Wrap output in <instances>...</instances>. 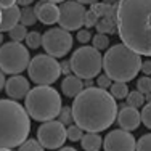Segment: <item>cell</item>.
<instances>
[{
    "mask_svg": "<svg viewBox=\"0 0 151 151\" xmlns=\"http://www.w3.org/2000/svg\"><path fill=\"white\" fill-rule=\"evenodd\" d=\"M116 24L125 45L151 56V0H119Z\"/></svg>",
    "mask_w": 151,
    "mask_h": 151,
    "instance_id": "6da1fadb",
    "label": "cell"
},
{
    "mask_svg": "<svg viewBox=\"0 0 151 151\" xmlns=\"http://www.w3.org/2000/svg\"><path fill=\"white\" fill-rule=\"evenodd\" d=\"M101 87H85L73 103L74 122L85 132H103L117 119V103Z\"/></svg>",
    "mask_w": 151,
    "mask_h": 151,
    "instance_id": "7a4b0ae2",
    "label": "cell"
},
{
    "mask_svg": "<svg viewBox=\"0 0 151 151\" xmlns=\"http://www.w3.org/2000/svg\"><path fill=\"white\" fill-rule=\"evenodd\" d=\"M12 100L0 101V148L3 151L19 148L31 132L29 111Z\"/></svg>",
    "mask_w": 151,
    "mask_h": 151,
    "instance_id": "3957f363",
    "label": "cell"
},
{
    "mask_svg": "<svg viewBox=\"0 0 151 151\" xmlns=\"http://www.w3.org/2000/svg\"><path fill=\"white\" fill-rule=\"evenodd\" d=\"M140 53L124 42L113 45L103 56V69L113 81L130 82L140 73L143 61Z\"/></svg>",
    "mask_w": 151,
    "mask_h": 151,
    "instance_id": "277c9868",
    "label": "cell"
},
{
    "mask_svg": "<svg viewBox=\"0 0 151 151\" xmlns=\"http://www.w3.org/2000/svg\"><path fill=\"white\" fill-rule=\"evenodd\" d=\"M61 96L50 85H37L31 88L26 96V109L31 117L39 122L52 121L60 116L61 111Z\"/></svg>",
    "mask_w": 151,
    "mask_h": 151,
    "instance_id": "5b68a950",
    "label": "cell"
},
{
    "mask_svg": "<svg viewBox=\"0 0 151 151\" xmlns=\"http://www.w3.org/2000/svg\"><path fill=\"white\" fill-rule=\"evenodd\" d=\"M71 68L76 76L82 79H93L100 74L103 68V58L95 47H81L71 56Z\"/></svg>",
    "mask_w": 151,
    "mask_h": 151,
    "instance_id": "8992f818",
    "label": "cell"
},
{
    "mask_svg": "<svg viewBox=\"0 0 151 151\" xmlns=\"http://www.w3.org/2000/svg\"><path fill=\"white\" fill-rule=\"evenodd\" d=\"M31 58H29V50L21 42L10 40L2 45L0 50V66L5 74H21L26 68H29Z\"/></svg>",
    "mask_w": 151,
    "mask_h": 151,
    "instance_id": "52a82bcc",
    "label": "cell"
},
{
    "mask_svg": "<svg viewBox=\"0 0 151 151\" xmlns=\"http://www.w3.org/2000/svg\"><path fill=\"white\" fill-rule=\"evenodd\" d=\"M27 73L32 82L37 85H52L61 74V63L52 55H35L31 60Z\"/></svg>",
    "mask_w": 151,
    "mask_h": 151,
    "instance_id": "ba28073f",
    "label": "cell"
},
{
    "mask_svg": "<svg viewBox=\"0 0 151 151\" xmlns=\"http://www.w3.org/2000/svg\"><path fill=\"white\" fill-rule=\"evenodd\" d=\"M42 47L48 55L55 56V58H63L73 48V35L69 34L68 29H64L61 26L50 27L44 34Z\"/></svg>",
    "mask_w": 151,
    "mask_h": 151,
    "instance_id": "9c48e42d",
    "label": "cell"
},
{
    "mask_svg": "<svg viewBox=\"0 0 151 151\" xmlns=\"http://www.w3.org/2000/svg\"><path fill=\"white\" fill-rule=\"evenodd\" d=\"M37 138L45 150L61 148L68 138V129L61 121H45L37 130Z\"/></svg>",
    "mask_w": 151,
    "mask_h": 151,
    "instance_id": "30bf717a",
    "label": "cell"
},
{
    "mask_svg": "<svg viewBox=\"0 0 151 151\" xmlns=\"http://www.w3.org/2000/svg\"><path fill=\"white\" fill-rule=\"evenodd\" d=\"M85 10L84 3L79 0H64L60 6V26L68 31H79L85 23Z\"/></svg>",
    "mask_w": 151,
    "mask_h": 151,
    "instance_id": "8fae6325",
    "label": "cell"
},
{
    "mask_svg": "<svg viewBox=\"0 0 151 151\" xmlns=\"http://www.w3.org/2000/svg\"><path fill=\"white\" fill-rule=\"evenodd\" d=\"M103 148L108 151H130L137 150V140L134 138V135L130 134V130L125 129H117V130L109 132L105 137V143Z\"/></svg>",
    "mask_w": 151,
    "mask_h": 151,
    "instance_id": "7c38bea8",
    "label": "cell"
},
{
    "mask_svg": "<svg viewBox=\"0 0 151 151\" xmlns=\"http://www.w3.org/2000/svg\"><path fill=\"white\" fill-rule=\"evenodd\" d=\"M5 92L10 98L13 100H23L27 96V93L31 92V87H29V81L23 76H18V74H13L12 77L6 81V85H5Z\"/></svg>",
    "mask_w": 151,
    "mask_h": 151,
    "instance_id": "4fadbf2b",
    "label": "cell"
},
{
    "mask_svg": "<svg viewBox=\"0 0 151 151\" xmlns=\"http://www.w3.org/2000/svg\"><path fill=\"white\" fill-rule=\"evenodd\" d=\"M117 122H119L121 129H125V130H135L138 129L140 122H142V114H140L138 108L125 105L121 108L119 114H117Z\"/></svg>",
    "mask_w": 151,
    "mask_h": 151,
    "instance_id": "5bb4252c",
    "label": "cell"
},
{
    "mask_svg": "<svg viewBox=\"0 0 151 151\" xmlns=\"http://www.w3.org/2000/svg\"><path fill=\"white\" fill-rule=\"evenodd\" d=\"M34 8H35V13H37V18L40 23L50 26V24H55L60 21V6H56L55 2L40 0Z\"/></svg>",
    "mask_w": 151,
    "mask_h": 151,
    "instance_id": "9a60e30c",
    "label": "cell"
},
{
    "mask_svg": "<svg viewBox=\"0 0 151 151\" xmlns=\"http://www.w3.org/2000/svg\"><path fill=\"white\" fill-rule=\"evenodd\" d=\"M85 88L84 85V81H82V77H79V76H66V77L63 79V82H61V90H63V95L68 96V98H76V96L79 95L82 90Z\"/></svg>",
    "mask_w": 151,
    "mask_h": 151,
    "instance_id": "2e32d148",
    "label": "cell"
},
{
    "mask_svg": "<svg viewBox=\"0 0 151 151\" xmlns=\"http://www.w3.org/2000/svg\"><path fill=\"white\" fill-rule=\"evenodd\" d=\"M19 21H21L19 6L12 5V6H5V8H2V24H0V27H2L3 32L10 31L12 27H15Z\"/></svg>",
    "mask_w": 151,
    "mask_h": 151,
    "instance_id": "e0dca14e",
    "label": "cell"
},
{
    "mask_svg": "<svg viewBox=\"0 0 151 151\" xmlns=\"http://www.w3.org/2000/svg\"><path fill=\"white\" fill-rule=\"evenodd\" d=\"M103 143H105V138L101 140L98 132H87V134H84V137L81 140V145L85 151H98Z\"/></svg>",
    "mask_w": 151,
    "mask_h": 151,
    "instance_id": "ac0fdd59",
    "label": "cell"
},
{
    "mask_svg": "<svg viewBox=\"0 0 151 151\" xmlns=\"http://www.w3.org/2000/svg\"><path fill=\"white\" fill-rule=\"evenodd\" d=\"M109 92L113 93V96L116 100H124L130 93L129 92V87H127V82H121V81H114L113 85L109 87Z\"/></svg>",
    "mask_w": 151,
    "mask_h": 151,
    "instance_id": "d6986e66",
    "label": "cell"
},
{
    "mask_svg": "<svg viewBox=\"0 0 151 151\" xmlns=\"http://www.w3.org/2000/svg\"><path fill=\"white\" fill-rule=\"evenodd\" d=\"M37 13H35V8H31L29 5H26L23 10H21V23L26 24V26H34L35 21H37Z\"/></svg>",
    "mask_w": 151,
    "mask_h": 151,
    "instance_id": "ffe728a7",
    "label": "cell"
},
{
    "mask_svg": "<svg viewBox=\"0 0 151 151\" xmlns=\"http://www.w3.org/2000/svg\"><path fill=\"white\" fill-rule=\"evenodd\" d=\"M26 24H16L15 27H12L8 32H10V39L12 40H16V42H23V40H26V37H27V31H26Z\"/></svg>",
    "mask_w": 151,
    "mask_h": 151,
    "instance_id": "44dd1931",
    "label": "cell"
},
{
    "mask_svg": "<svg viewBox=\"0 0 151 151\" xmlns=\"http://www.w3.org/2000/svg\"><path fill=\"white\" fill-rule=\"evenodd\" d=\"M145 101H146L145 93L140 92V90H134V92H130L127 95V105H130V106L140 108V106H143V103H145Z\"/></svg>",
    "mask_w": 151,
    "mask_h": 151,
    "instance_id": "7402d4cb",
    "label": "cell"
},
{
    "mask_svg": "<svg viewBox=\"0 0 151 151\" xmlns=\"http://www.w3.org/2000/svg\"><path fill=\"white\" fill-rule=\"evenodd\" d=\"M96 29L98 32H114V18L113 16H103L101 19H98V24H96Z\"/></svg>",
    "mask_w": 151,
    "mask_h": 151,
    "instance_id": "603a6c76",
    "label": "cell"
},
{
    "mask_svg": "<svg viewBox=\"0 0 151 151\" xmlns=\"http://www.w3.org/2000/svg\"><path fill=\"white\" fill-rule=\"evenodd\" d=\"M84 137V129L77 124H71L68 125V140L71 142H81Z\"/></svg>",
    "mask_w": 151,
    "mask_h": 151,
    "instance_id": "cb8c5ba5",
    "label": "cell"
},
{
    "mask_svg": "<svg viewBox=\"0 0 151 151\" xmlns=\"http://www.w3.org/2000/svg\"><path fill=\"white\" fill-rule=\"evenodd\" d=\"M42 40H44V35H40L37 31H32L27 32V37H26V45L29 48H39L42 45Z\"/></svg>",
    "mask_w": 151,
    "mask_h": 151,
    "instance_id": "d4e9b609",
    "label": "cell"
},
{
    "mask_svg": "<svg viewBox=\"0 0 151 151\" xmlns=\"http://www.w3.org/2000/svg\"><path fill=\"white\" fill-rule=\"evenodd\" d=\"M19 150L21 151H29V150H32V151H42L45 148H44V145L40 143V140H39V138H27L23 145H19Z\"/></svg>",
    "mask_w": 151,
    "mask_h": 151,
    "instance_id": "484cf974",
    "label": "cell"
},
{
    "mask_svg": "<svg viewBox=\"0 0 151 151\" xmlns=\"http://www.w3.org/2000/svg\"><path fill=\"white\" fill-rule=\"evenodd\" d=\"M93 47L98 50H106L109 47V37L105 34V32H98L96 35H93Z\"/></svg>",
    "mask_w": 151,
    "mask_h": 151,
    "instance_id": "4316f807",
    "label": "cell"
},
{
    "mask_svg": "<svg viewBox=\"0 0 151 151\" xmlns=\"http://www.w3.org/2000/svg\"><path fill=\"white\" fill-rule=\"evenodd\" d=\"M60 121L63 122L64 125H71L74 122V114H73V106L68 108V106H63L60 111Z\"/></svg>",
    "mask_w": 151,
    "mask_h": 151,
    "instance_id": "83f0119b",
    "label": "cell"
},
{
    "mask_svg": "<svg viewBox=\"0 0 151 151\" xmlns=\"http://www.w3.org/2000/svg\"><path fill=\"white\" fill-rule=\"evenodd\" d=\"M137 88H138L140 92H143V93H150L151 92V77L148 74L143 76V77H140L138 81H137Z\"/></svg>",
    "mask_w": 151,
    "mask_h": 151,
    "instance_id": "f1b7e54d",
    "label": "cell"
},
{
    "mask_svg": "<svg viewBox=\"0 0 151 151\" xmlns=\"http://www.w3.org/2000/svg\"><path fill=\"white\" fill-rule=\"evenodd\" d=\"M137 150L151 151V134H145L140 137L138 142H137Z\"/></svg>",
    "mask_w": 151,
    "mask_h": 151,
    "instance_id": "f546056e",
    "label": "cell"
},
{
    "mask_svg": "<svg viewBox=\"0 0 151 151\" xmlns=\"http://www.w3.org/2000/svg\"><path fill=\"white\" fill-rule=\"evenodd\" d=\"M98 19H100V16L96 15L93 10H90V12L85 13V23H84V26H87L88 29H90V27H93V26H96V24H98Z\"/></svg>",
    "mask_w": 151,
    "mask_h": 151,
    "instance_id": "4dcf8cb0",
    "label": "cell"
},
{
    "mask_svg": "<svg viewBox=\"0 0 151 151\" xmlns=\"http://www.w3.org/2000/svg\"><path fill=\"white\" fill-rule=\"evenodd\" d=\"M142 122L151 130V101L143 108V111H142Z\"/></svg>",
    "mask_w": 151,
    "mask_h": 151,
    "instance_id": "1f68e13d",
    "label": "cell"
},
{
    "mask_svg": "<svg viewBox=\"0 0 151 151\" xmlns=\"http://www.w3.org/2000/svg\"><path fill=\"white\" fill-rule=\"evenodd\" d=\"M96 84H98V87H101V88H109L111 85H113V79L105 73L103 76H98V77H96Z\"/></svg>",
    "mask_w": 151,
    "mask_h": 151,
    "instance_id": "d6a6232c",
    "label": "cell"
},
{
    "mask_svg": "<svg viewBox=\"0 0 151 151\" xmlns=\"http://www.w3.org/2000/svg\"><path fill=\"white\" fill-rule=\"evenodd\" d=\"M93 35L90 34V31L87 29H79L77 31V40L81 42V44H88V40H92Z\"/></svg>",
    "mask_w": 151,
    "mask_h": 151,
    "instance_id": "836d02e7",
    "label": "cell"
},
{
    "mask_svg": "<svg viewBox=\"0 0 151 151\" xmlns=\"http://www.w3.org/2000/svg\"><path fill=\"white\" fill-rule=\"evenodd\" d=\"M61 73L64 76H69L73 73V68H71V61H63L61 63Z\"/></svg>",
    "mask_w": 151,
    "mask_h": 151,
    "instance_id": "e575fe53",
    "label": "cell"
},
{
    "mask_svg": "<svg viewBox=\"0 0 151 151\" xmlns=\"http://www.w3.org/2000/svg\"><path fill=\"white\" fill-rule=\"evenodd\" d=\"M142 71H143L145 74L151 76V60H148V61H143V64H142Z\"/></svg>",
    "mask_w": 151,
    "mask_h": 151,
    "instance_id": "d590c367",
    "label": "cell"
},
{
    "mask_svg": "<svg viewBox=\"0 0 151 151\" xmlns=\"http://www.w3.org/2000/svg\"><path fill=\"white\" fill-rule=\"evenodd\" d=\"M0 3H2V8H5V6H12L18 3V0H0Z\"/></svg>",
    "mask_w": 151,
    "mask_h": 151,
    "instance_id": "8d00e7d4",
    "label": "cell"
},
{
    "mask_svg": "<svg viewBox=\"0 0 151 151\" xmlns=\"http://www.w3.org/2000/svg\"><path fill=\"white\" fill-rule=\"evenodd\" d=\"M32 2H34V0H18V3H19L21 6H26V5H31Z\"/></svg>",
    "mask_w": 151,
    "mask_h": 151,
    "instance_id": "74e56055",
    "label": "cell"
},
{
    "mask_svg": "<svg viewBox=\"0 0 151 151\" xmlns=\"http://www.w3.org/2000/svg\"><path fill=\"white\" fill-rule=\"evenodd\" d=\"M79 2H82L85 5V3H88V5H92V3H95V2H98V0H79Z\"/></svg>",
    "mask_w": 151,
    "mask_h": 151,
    "instance_id": "f35d334b",
    "label": "cell"
},
{
    "mask_svg": "<svg viewBox=\"0 0 151 151\" xmlns=\"http://www.w3.org/2000/svg\"><path fill=\"white\" fill-rule=\"evenodd\" d=\"M61 150H63V151H73L74 146H64V145H63V146H61Z\"/></svg>",
    "mask_w": 151,
    "mask_h": 151,
    "instance_id": "ab89813d",
    "label": "cell"
},
{
    "mask_svg": "<svg viewBox=\"0 0 151 151\" xmlns=\"http://www.w3.org/2000/svg\"><path fill=\"white\" fill-rule=\"evenodd\" d=\"M105 3H109V5H114V3H117V0H103Z\"/></svg>",
    "mask_w": 151,
    "mask_h": 151,
    "instance_id": "60d3db41",
    "label": "cell"
},
{
    "mask_svg": "<svg viewBox=\"0 0 151 151\" xmlns=\"http://www.w3.org/2000/svg\"><path fill=\"white\" fill-rule=\"evenodd\" d=\"M145 98H146V101H151V92L150 93H145Z\"/></svg>",
    "mask_w": 151,
    "mask_h": 151,
    "instance_id": "b9f144b4",
    "label": "cell"
},
{
    "mask_svg": "<svg viewBox=\"0 0 151 151\" xmlns=\"http://www.w3.org/2000/svg\"><path fill=\"white\" fill-rule=\"evenodd\" d=\"M47 2H55V3H60V2H64V0H47Z\"/></svg>",
    "mask_w": 151,
    "mask_h": 151,
    "instance_id": "7bdbcfd3",
    "label": "cell"
}]
</instances>
